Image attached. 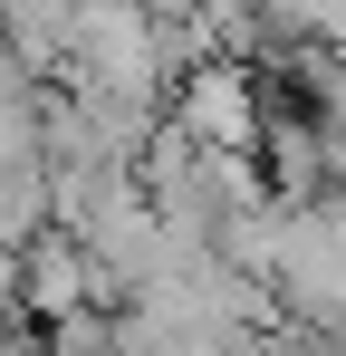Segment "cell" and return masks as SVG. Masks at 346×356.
<instances>
[{
  "label": "cell",
  "mask_w": 346,
  "mask_h": 356,
  "mask_svg": "<svg viewBox=\"0 0 346 356\" xmlns=\"http://www.w3.org/2000/svg\"><path fill=\"white\" fill-rule=\"evenodd\" d=\"M67 87H97V97H135V106H173V39L154 10L106 0V10H77V67Z\"/></svg>",
  "instance_id": "6da1fadb"
},
{
  "label": "cell",
  "mask_w": 346,
  "mask_h": 356,
  "mask_svg": "<svg viewBox=\"0 0 346 356\" xmlns=\"http://www.w3.org/2000/svg\"><path fill=\"white\" fill-rule=\"evenodd\" d=\"M173 125L202 145V154H250L270 135V106H260V67L250 58H212L173 87Z\"/></svg>",
  "instance_id": "7a4b0ae2"
},
{
  "label": "cell",
  "mask_w": 346,
  "mask_h": 356,
  "mask_svg": "<svg viewBox=\"0 0 346 356\" xmlns=\"http://www.w3.org/2000/svg\"><path fill=\"white\" fill-rule=\"evenodd\" d=\"M19 308H29L39 337L67 327V318H87V308H106V270H97V250H87L77 232L29 241V289H19Z\"/></svg>",
  "instance_id": "3957f363"
},
{
  "label": "cell",
  "mask_w": 346,
  "mask_h": 356,
  "mask_svg": "<svg viewBox=\"0 0 346 356\" xmlns=\"http://www.w3.org/2000/svg\"><path fill=\"white\" fill-rule=\"evenodd\" d=\"M19 289H29V250H19V241H0V327L19 318Z\"/></svg>",
  "instance_id": "277c9868"
}]
</instances>
